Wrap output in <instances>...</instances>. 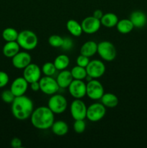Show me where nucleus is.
<instances>
[{
    "instance_id": "1",
    "label": "nucleus",
    "mask_w": 147,
    "mask_h": 148,
    "mask_svg": "<svg viewBox=\"0 0 147 148\" xmlns=\"http://www.w3.org/2000/svg\"><path fill=\"white\" fill-rule=\"evenodd\" d=\"M30 121L32 125L37 130H48L54 122V114L48 106H40L32 113Z\"/></svg>"
},
{
    "instance_id": "2",
    "label": "nucleus",
    "mask_w": 147,
    "mask_h": 148,
    "mask_svg": "<svg viewBox=\"0 0 147 148\" xmlns=\"http://www.w3.org/2000/svg\"><path fill=\"white\" fill-rule=\"evenodd\" d=\"M34 111L33 102L30 98L24 95L15 97L12 103V113L14 117L20 121L30 118Z\"/></svg>"
},
{
    "instance_id": "3",
    "label": "nucleus",
    "mask_w": 147,
    "mask_h": 148,
    "mask_svg": "<svg viewBox=\"0 0 147 148\" xmlns=\"http://www.w3.org/2000/svg\"><path fill=\"white\" fill-rule=\"evenodd\" d=\"M17 42L20 48L26 51L33 50L38 43L37 36L34 32L29 30H24L20 32L17 37Z\"/></svg>"
},
{
    "instance_id": "4",
    "label": "nucleus",
    "mask_w": 147,
    "mask_h": 148,
    "mask_svg": "<svg viewBox=\"0 0 147 148\" xmlns=\"http://www.w3.org/2000/svg\"><path fill=\"white\" fill-rule=\"evenodd\" d=\"M97 53L103 60L112 62L117 55L116 49L111 42L104 40L97 43Z\"/></svg>"
},
{
    "instance_id": "5",
    "label": "nucleus",
    "mask_w": 147,
    "mask_h": 148,
    "mask_svg": "<svg viewBox=\"0 0 147 148\" xmlns=\"http://www.w3.org/2000/svg\"><path fill=\"white\" fill-rule=\"evenodd\" d=\"M68 103L64 96L59 94L52 95L48 102V107L54 114H60L64 112L67 108Z\"/></svg>"
},
{
    "instance_id": "6",
    "label": "nucleus",
    "mask_w": 147,
    "mask_h": 148,
    "mask_svg": "<svg viewBox=\"0 0 147 148\" xmlns=\"http://www.w3.org/2000/svg\"><path fill=\"white\" fill-rule=\"evenodd\" d=\"M106 114V107L102 103H95L87 107L86 119L92 122H97L104 118Z\"/></svg>"
},
{
    "instance_id": "7",
    "label": "nucleus",
    "mask_w": 147,
    "mask_h": 148,
    "mask_svg": "<svg viewBox=\"0 0 147 148\" xmlns=\"http://www.w3.org/2000/svg\"><path fill=\"white\" fill-rule=\"evenodd\" d=\"M105 93L103 85L97 79H92L86 83V95L90 99L100 100Z\"/></svg>"
},
{
    "instance_id": "8",
    "label": "nucleus",
    "mask_w": 147,
    "mask_h": 148,
    "mask_svg": "<svg viewBox=\"0 0 147 148\" xmlns=\"http://www.w3.org/2000/svg\"><path fill=\"white\" fill-rule=\"evenodd\" d=\"M40 90L46 95H54L59 91V86L56 79L52 77L45 76L39 80Z\"/></svg>"
},
{
    "instance_id": "9",
    "label": "nucleus",
    "mask_w": 147,
    "mask_h": 148,
    "mask_svg": "<svg viewBox=\"0 0 147 148\" xmlns=\"http://www.w3.org/2000/svg\"><path fill=\"white\" fill-rule=\"evenodd\" d=\"M86 104L81 99H75L71 103L70 113L74 120L85 119L86 118Z\"/></svg>"
},
{
    "instance_id": "10",
    "label": "nucleus",
    "mask_w": 147,
    "mask_h": 148,
    "mask_svg": "<svg viewBox=\"0 0 147 148\" xmlns=\"http://www.w3.org/2000/svg\"><path fill=\"white\" fill-rule=\"evenodd\" d=\"M68 89L70 95L75 99H82L86 95V84L83 80L73 79Z\"/></svg>"
},
{
    "instance_id": "11",
    "label": "nucleus",
    "mask_w": 147,
    "mask_h": 148,
    "mask_svg": "<svg viewBox=\"0 0 147 148\" xmlns=\"http://www.w3.org/2000/svg\"><path fill=\"white\" fill-rule=\"evenodd\" d=\"M86 70L88 75L92 77L93 79H97L105 74L106 68L105 64L102 61L94 59L89 62V64L86 67Z\"/></svg>"
},
{
    "instance_id": "12",
    "label": "nucleus",
    "mask_w": 147,
    "mask_h": 148,
    "mask_svg": "<svg viewBox=\"0 0 147 148\" xmlns=\"http://www.w3.org/2000/svg\"><path fill=\"white\" fill-rule=\"evenodd\" d=\"M41 74V69L36 64L30 63L23 70V77L30 84L40 80Z\"/></svg>"
},
{
    "instance_id": "13",
    "label": "nucleus",
    "mask_w": 147,
    "mask_h": 148,
    "mask_svg": "<svg viewBox=\"0 0 147 148\" xmlns=\"http://www.w3.org/2000/svg\"><path fill=\"white\" fill-rule=\"evenodd\" d=\"M81 25L84 33L86 34H94L100 28L101 22L100 20L96 18L94 16H89L82 20Z\"/></svg>"
},
{
    "instance_id": "14",
    "label": "nucleus",
    "mask_w": 147,
    "mask_h": 148,
    "mask_svg": "<svg viewBox=\"0 0 147 148\" xmlns=\"http://www.w3.org/2000/svg\"><path fill=\"white\" fill-rule=\"evenodd\" d=\"M31 56L27 51H19L12 58V62L14 67L18 69H24L31 63Z\"/></svg>"
},
{
    "instance_id": "15",
    "label": "nucleus",
    "mask_w": 147,
    "mask_h": 148,
    "mask_svg": "<svg viewBox=\"0 0 147 148\" xmlns=\"http://www.w3.org/2000/svg\"><path fill=\"white\" fill-rule=\"evenodd\" d=\"M29 83L23 77H17L11 84L10 90L16 97L24 95L28 89Z\"/></svg>"
},
{
    "instance_id": "16",
    "label": "nucleus",
    "mask_w": 147,
    "mask_h": 148,
    "mask_svg": "<svg viewBox=\"0 0 147 148\" xmlns=\"http://www.w3.org/2000/svg\"><path fill=\"white\" fill-rule=\"evenodd\" d=\"M129 19L133 25L134 27L136 28H142L147 23L146 14L139 10L133 12L130 15Z\"/></svg>"
},
{
    "instance_id": "17",
    "label": "nucleus",
    "mask_w": 147,
    "mask_h": 148,
    "mask_svg": "<svg viewBox=\"0 0 147 148\" xmlns=\"http://www.w3.org/2000/svg\"><path fill=\"white\" fill-rule=\"evenodd\" d=\"M73 79L74 78L72 77L71 71L66 70V69L61 71V72L58 75L57 78H56V81H57L59 88H63V89L68 88V87L70 85Z\"/></svg>"
},
{
    "instance_id": "18",
    "label": "nucleus",
    "mask_w": 147,
    "mask_h": 148,
    "mask_svg": "<svg viewBox=\"0 0 147 148\" xmlns=\"http://www.w3.org/2000/svg\"><path fill=\"white\" fill-rule=\"evenodd\" d=\"M97 53V43L93 40H89L84 43L80 49V54L90 58Z\"/></svg>"
},
{
    "instance_id": "19",
    "label": "nucleus",
    "mask_w": 147,
    "mask_h": 148,
    "mask_svg": "<svg viewBox=\"0 0 147 148\" xmlns=\"http://www.w3.org/2000/svg\"><path fill=\"white\" fill-rule=\"evenodd\" d=\"M20 46L17 41L7 42L3 47V54L7 58H12L20 51Z\"/></svg>"
},
{
    "instance_id": "20",
    "label": "nucleus",
    "mask_w": 147,
    "mask_h": 148,
    "mask_svg": "<svg viewBox=\"0 0 147 148\" xmlns=\"http://www.w3.org/2000/svg\"><path fill=\"white\" fill-rule=\"evenodd\" d=\"M100 100L101 103L105 107L110 108H115L119 103V99H118V97L115 94L111 93V92L104 93Z\"/></svg>"
},
{
    "instance_id": "21",
    "label": "nucleus",
    "mask_w": 147,
    "mask_h": 148,
    "mask_svg": "<svg viewBox=\"0 0 147 148\" xmlns=\"http://www.w3.org/2000/svg\"><path fill=\"white\" fill-rule=\"evenodd\" d=\"M118 17L115 14L112 12L106 13L104 14L102 18L100 19L101 25L105 27L112 28V27L116 26L118 22Z\"/></svg>"
},
{
    "instance_id": "22",
    "label": "nucleus",
    "mask_w": 147,
    "mask_h": 148,
    "mask_svg": "<svg viewBox=\"0 0 147 148\" xmlns=\"http://www.w3.org/2000/svg\"><path fill=\"white\" fill-rule=\"evenodd\" d=\"M66 28L68 31L74 37H79L83 33L82 25L75 20H69L66 23Z\"/></svg>"
},
{
    "instance_id": "23",
    "label": "nucleus",
    "mask_w": 147,
    "mask_h": 148,
    "mask_svg": "<svg viewBox=\"0 0 147 148\" xmlns=\"http://www.w3.org/2000/svg\"><path fill=\"white\" fill-rule=\"evenodd\" d=\"M52 132L57 136H64L69 132V126L63 121H54L51 127Z\"/></svg>"
},
{
    "instance_id": "24",
    "label": "nucleus",
    "mask_w": 147,
    "mask_h": 148,
    "mask_svg": "<svg viewBox=\"0 0 147 148\" xmlns=\"http://www.w3.org/2000/svg\"><path fill=\"white\" fill-rule=\"evenodd\" d=\"M116 28L119 33L122 34H128L132 31L134 26L130 19H122L118 20L116 25Z\"/></svg>"
},
{
    "instance_id": "25",
    "label": "nucleus",
    "mask_w": 147,
    "mask_h": 148,
    "mask_svg": "<svg viewBox=\"0 0 147 148\" xmlns=\"http://www.w3.org/2000/svg\"><path fill=\"white\" fill-rule=\"evenodd\" d=\"M69 63H70V59L69 56L66 54L59 55L53 62L56 69L60 71L66 69L69 66Z\"/></svg>"
},
{
    "instance_id": "26",
    "label": "nucleus",
    "mask_w": 147,
    "mask_h": 148,
    "mask_svg": "<svg viewBox=\"0 0 147 148\" xmlns=\"http://www.w3.org/2000/svg\"><path fill=\"white\" fill-rule=\"evenodd\" d=\"M19 33L16 29L13 27H7L3 30L1 36L3 39L6 42L10 41H17V37H18Z\"/></svg>"
},
{
    "instance_id": "27",
    "label": "nucleus",
    "mask_w": 147,
    "mask_h": 148,
    "mask_svg": "<svg viewBox=\"0 0 147 148\" xmlns=\"http://www.w3.org/2000/svg\"><path fill=\"white\" fill-rule=\"evenodd\" d=\"M71 75L74 79L84 80L86 78V75H87L86 68L82 67V66H78V65H76L74 67L72 68V69L71 70Z\"/></svg>"
},
{
    "instance_id": "28",
    "label": "nucleus",
    "mask_w": 147,
    "mask_h": 148,
    "mask_svg": "<svg viewBox=\"0 0 147 148\" xmlns=\"http://www.w3.org/2000/svg\"><path fill=\"white\" fill-rule=\"evenodd\" d=\"M56 68L54 64L51 63V62H46L42 66V73L44 74L45 76H49L52 77L53 75H55L56 72Z\"/></svg>"
},
{
    "instance_id": "29",
    "label": "nucleus",
    "mask_w": 147,
    "mask_h": 148,
    "mask_svg": "<svg viewBox=\"0 0 147 148\" xmlns=\"http://www.w3.org/2000/svg\"><path fill=\"white\" fill-rule=\"evenodd\" d=\"M63 42V38L59 35H52L48 38V43L54 48H61Z\"/></svg>"
},
{
    "instance_id": "30",
    "label": "nucleus",
    "mask_w": 147,
    "mask_h": 148,
    "mask_svg": "<svg viewBox=\"0 0 147 148\" xmlns=\"http://www.w3.org/2000/svg\"><path fill=\"white\" fill-rule=\"evenodd\" d=\"M15 95L13 94L11 90H5L1 94V98L6 103H11L15 98Z\"/></svg>"
},
{
    "instance_id": "31",
    "label": "nucleus",
    "mask_w": 147,
    "mask_h": 148,
    "mask_svg": "<svg viewBox=\"0 0 147 148\" xmlns=\"http://www.w3.org/2000/svg\"><path fill=\"white\" fill-rule=\"evenodd\" d=\"M74 130L77 134H82L86 130V123L84 119L75 120L74 123Z\"/></svg>"
},
{
    "instance_id": "32",
    "label": "nucleus",
    "mask_w": 147,
    "mask_h": 148,
    "mask_svg": "<svg viewBox=\"0 0 147 148\" xmlns=\"http://www.w3.org/2000/svg\"><path fill=\"white\" fill-rule=\"evenodd\" d=\"M76 65L78 66H80L82 67L86 68L87 66V65L89 64V58L87 56H85L84 55L80 54L77 58H76Z\"/></svg>"
},
{
    "instance_id": "33",
    "label": "nucleus",
    "mask_w": 147,
    "mask_h": 148,
    "mask_svg": "<svg viewBox=\"0 0 147 148\" xmlns=\"http://www.w3.org/2000/svg\"><path fill=\"white\" fill-rule=\"evenodd\" d=\"M10 77L7 72L4 71H0V88H4L8 84Z\"/></svg>"
},
{
    "instance_id": "34",
    "label": "nucleus",
    "mask_w": 147,
    "mask_h": 148,
    "mask_svg": "<svg viewBox=\"0 0 147 148\" xmlns=\"http://www.w3.org/2000/svg\"><path fill=\"white\" fill-rule=\"evenodd\" d=\"M73 41H72V40L70 38H63V44H62V46L61 48H62L65 51H69L73 47Z\"/></svg>"
},
{
    "instance_id": "35",
    "label": "nucleus",
    "mask_w": 147,
    "mask_h": 148,
    "mask_svg": "<svg viewBox=\"0 0 147 148\" xmlns=\"http://www.w3.org/2000/svg\"><path fill=\"white\" fill-rule=\"evenodd\" d=\"M10 144H11V146L13 148H20L22 147V140L20 138H18V137H14L11 140V142H10Z\"/></svg>"
},
{
    "instance_id": "36",
    "label": "nucleus",
    "mask_w": 147,
    "mask_h": 148,
    "mask_svg": "<svg viewBox=\"0 0 147 148\" xmlns=\"http://www.w3.org/2000/svg\"><path fill=\"white\" fill-rule=\"evenodd\" d=\"M30 87V89L34 92H37V91L40 90V84H39V81L37 82H33L32 83L29 84Z\"/></svg>"
},
{
    "instance_id": "37",
    "label": "nucleus",
    "mask_w": 147,
    "mask_h": 148,
    "mask_svg": "<svg viewBox=\"0 0 147 148\" xmlns=\"http://www.w3.org/2000/svg\"><path fill=\"white\" fill-rule=\"evenodd\" d=\"M104 13L101 10H96L95 12H93V15L95 17H96V18L99 19V20H100L101 18L102 17V16H103Z\"/></svg>"
}]
</instances>
